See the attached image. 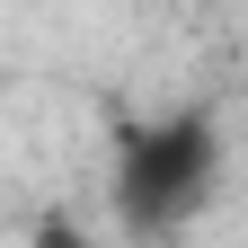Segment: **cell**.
Segmentation results:
<instances>
[{
  "mask_svg": "<svg viewBox=\"0 0 248 248\" xmlns=\"http://www.w3.org/2000/svg\"><path fill=\"white\" fill-rule=\"evenodd\" d=\"M213 186H222V124H213V115L169 107V115L124 124V133H115L107 195H115V222L133 231V239L186 231V222L213 204Z\"/></svg>",
  "mask_w": 248,
  "mask_h": 248,
  "instance_id": "6da1fadb",
  "label": "cell"
},
{
  "mask_svg": "<svg viewBox=\"0 0 248 248\" xmlns=\"http://www.w3.org/2000/svg\"><path fill=\"white\" fill-rule=\"evenodd\" d=\"M36 248H89L71 222H62V213H45V231H36Z\"/></svg>",
  "mask_w": 248,
  "mask_h": 248,
  "instance_id": "7a4b0ae2",
  "label": "cell"
}]
</instances>
